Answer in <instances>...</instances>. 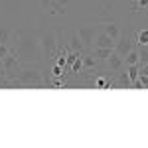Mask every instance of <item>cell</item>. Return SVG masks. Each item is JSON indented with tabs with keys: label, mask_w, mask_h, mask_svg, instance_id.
<instances>
[{
	"label": "cell",
	"mask_w": 148,
	"mask_h": 148,
	"mask_svg": "<svg viewBox=\"0 0 148 148\" xmlns=\"http://www.w3.org/2000/svg\"><path fill=\"white\" fill-rule=\"evenodd\" d=\"M95 87H99V89H111V81L107 79L105 75H101V77L95 79Z\"/></svg>",
	"instance_id": "obj_17"
},
{
	"label": "cell",
	"mask_w": 148,
	"mask_h": 148,
	"mask_svg": "<svg viewBox=\"0 0 148 148\" xmlns=\"http://www.w3.org/2000/svg\"><path fill=\"white\" fill-rule=\"evenodd\" d=\"M148 63V46H140L138 49V65H144Z\"/></svg>",
	"instance_id": "obj_14"
},
{
	"label": "cell",
	"mask_w": 148,
	"mask_h": 148,
	"mask_svg": "<svg viewBox=\"0 0 148 148\" xmlns=\"http://www.w3.org/2000/svg\"><path fill=\"white\" fill-rule=\"evenodd\" d=\"M134 10H146L148 8V0H136V4L132 6Z\"/></svg>",
	"instance_id": "obj_19"
},
{
	"label": "cell",
	"mask_w": 148,
	"mask_h": 148,
	"mask_svg": "<svg viewBox=\"0 0 148 148\" xmlns=\"http://www.w3.org/2000/svg\"><path fill=\"white\" fill-rule=\"evenodd\" d=\"M134 42H136L138 46H148V30H140L134 38Z\"/></svg>",
	"instance_id": "obj_15"
},
{
	"label": "cell",
	"mask_w": 148,
	"mask_h": 148,
	"mask_svg": "<svg viewBox=\"0 0 148 148\" xmlns=\"http://www.w3.org/2000/svg\"><path fill=\"white\" fill-rule=\"evenodd\" d=\"M53 2H57V4H61V6H65V4H67L69 0H53Z\"/></svg>",
	"instance_id": "obj_23"
},
{
	"label": "cell",
	"mask_w": 148,
	"mask_h": 148,
	"mask_svg": "<svg viewBox=\"0 0 148 148\" xmlns=\"http://www.w3.org/2000/svg\"><path fill=\"white\" fill-rule=\"evenodd\" d=\"M0 65H2V71H4L6 75H12V73L16 71V67H18V59H16V56L10 51L8 56L0 61Z\"/></svg>",
	"instance_id": "obj_5"
},
{
	"label": "cell",
	"mask_w": 148,
	"mask_h": 148,
	"mask_svg": "<svg viewBox=\"0 0 148 148\" xmlns=\"http://www.w3.org/2000/svg\"><path fill=\"white\" fill-rule=\"evenodd\" d=\"M10 36H12L10 30H0V44H8Z\"/></svg>",
	"instance_id": "obj_18"
},
{
	"label": "cell",
	"mask_w": 148,
	"mask_h": 148,
	"mask_svg": "<svg viewBox=\"0 0 148 148\" xmlns=\"http://www.w3.org/2000/svg\"><path fill=\"white\" fill-rule=\"evenodd\" d=\"M126 73H128V79L132 81V83H134V81L138 79V75H140V65H128V71H126Z\"/></svg>",
	"instance_id": "obj_13"
},
{
	"label": "cell",
	"mask_w": 148,
	"mask_h": 148,
	"mask_svg": "<svg viewBox=\"0 0 148 148\" xmlns=\"http://www.w3.org/2000/svg\"><path fill=\"white\" fill-rule=\"evenodd\" d=\"M111 87H119V89H132V81L128 79V73H119L116 83H111Z\"/></svg>",
	"instance_id": "obj_9"
},
{
	"label": "cell",
	"mask_w": 148,
	"mask_h": 148,
	"mask_svg": "<svg viewBox=\"0 0 148 148\" xmlns=\"http://www.w3.org/2000/svg\"><path fill=\"white\" fill-rule=\"evenodd\" d=\"M81 61H83V67L85 69H93L97 63H99V59L93 56H87V57H81Z\"/></svg>",
	"instance_id": "obj_16"
},
{
	"label": "cell",
	"mask_w": 148,
	"mask_h": 148,
	"mask_svg": "<svg viewBox=\"0 0 148 148\" xmlns=\"http://www.w3.org/2000/svg\"><path fill=\"white\" fill-rule=\"evenodd\" d=\"M40 47H42V53L44 56H51L53 53V49H56L57 42H56V34H51V32H47V34H42L40 38Z\"/></svg>",
	"instance_id": "obj_3"
},
{
	"label": "cell",
	"mask_w": 148,
	"mask_h": 148,
	"mask_svg": "<svg viewBox=\"0 0 148 148\" xmlns=\"http://www.w3.org/2000/svg\"><path fill=\"white\" fill-rule=\"evenodd\" d=\"M10 53V49H8V44H0V61L4 59V57Z\"/></svg>",
	"instance_id": "obj_20"
},
{
	"label": "cell",
	"mask_w": 148,
	"mask_h": 148,
	"mask_svg": "<svg viewBox=\"0 0 148 148\" xmlns=\"http://www.w3.org/2000/svg\"><path fill=\"white\" fill-rule=\"evenodd\" d=\"M95 47H109V49H113L114 40L111 36H107L105 32H97V36H95Z\"/></svg>",
	"instance_id": "obj_6"
},
{
	"label": "cell",
	"mask_w": 148,
	"mask_h": 148,
	"mask_svg": "<svg viewBox=\"0 0 148 148\" xmlns=\"http://www.w3.org/2000/svg\"><path fill=\"white\" fill-rule=\"evenodd\" d=\"M132 47H134V40H132V38H121V36H119V38L114 40V47H113V51L125 57L126 53H128V51L132 49Z\"/></svg>",
	"instance_id": "obj_4"
},
{
	"label": "cell",
	"mask_w": 148,
	"mask_h": 148,
	"mask_svg": "<svg viewBox=\"0 0 148 148\" xmlns=\"http://www.w3.org/2000/svg\"><path fill=\"white\" fill-rule=\"evenodd\" d=\"M18 79L24 85H42V75L38 69H22L18 73Z\"/></svg>",
	"instance_id": "obj_2"
},
{
	"label": "cell",
	"mask_w": 148,
	"mask_h": 148,
	"mask_svg": "<svg viewBox=\"0 0 148 148\" xmlns=\"http://www.w3.org/2000/svg\"><path fill=\"white\" fill-rule=\"evenodd\" d=\"M95 36H97V30L93 26H83V28L77 30V38H79V42H83L85 47L95 46Z\"/></svg>",
	"instance_id": "obj_1"
},
{
	"label": "cell",
	"mask_w": 148,
	"mask_h": 148,
	"mask_svg": "<svg viewBox=\"0 0 148 148\" xmlns=\"http://www.w3.org/2000/svg\"><path fill=\"white\" fill-rule=\"evenodd\" d=\"M101 32H105L107 36H111L113 40H116L119 36H121V30H119V26L114 22H105V24H101Z\"/></svg>",
	"instance_id": "obj_8"
},
{
	"label": "cell",
	"mask_w": 148,
	"mask_h": 148,
	"mask_svg": "<svg viewBox=\"0 0 148 148\" xmlns=\"http://www.w3.org/2000/svg\"><path fill=\"white\" fill-rule=\"evenodd\" d=\"M57 65H61V67H63V65H65V57H59V59H57Z\"/></svg>",
	"instance_id": "obj_22"
},
{
	"label": "cell",
	"mask_w": 148,
	"mask_h": 148,
	"mask_svg": "<svg viewBox=\"0 0 148 148\" xmlns=\"http://www.w3.org/2000/svg\"><path fill=\"white\" fill-rule=\"evenodd\" d=\"M107 65L111 67V71H121V69L125 67V57L119 56V53H111V56L107 57Z\"/></svg>",
	"instance_id": "obj_7"
},
{
	"label": "cell",
	"mask_w": 148,
	"mask_h": 148,
	"mask_svg": "<svg viewBox=\"0 0 148 148\" xmlns=\"http://www.w3.org/2000/svg\"><path fill=\"white\" fill-rule=\"evenodd\" d=\"M111 53H113V49H109V47H95V57L99 61H107V57Z\"/></svg>",
	"instance_id": "obj_11"
},
{
	"label": "cell",
	"mask_w": 148,
	"mask_h": 148,
	"mask_svg": "<svg viewBox=\"0 0 148 148\" xmlns=\"http://www.w3.org/2000/svg\"><path fill=\"white\" fill-rule=\"evenodd\" d=\"M125 63H126V65H136V63H138V49L132 47V49L126 53V56H125Z\"/></svg>",
	"instance_id": "obj_12"
},
{
	"label": "cell",
	"mask_w": 148,
	"mask_h": 148,
	"mask_svg": "<svg viewBox=\"0 0 148 148\" xmlns=\"http://www.w3.org/2000/svg\"><path fill=\"white\" fill-rule=\"evenodd\" d=\"M53 75H56V77H61V65H56V67H53Z\"/></svg>",
	"instance_id": "obj_21"
},
{
	"label": "cell",
	"mask_w": 148,
	"mask_h": 148,
	"mask_svg": "<svg viewBox=\"0 0 148 148\" xmlns=\"http://www.w3.org/2000/svg\"><path fill=\"white\" fill-rule=\"evenodd\" d=\"M47 6H49V12L51 14H56V16H61V14H65V6H61V4H57V2H53V0H44Z\"/></svg>",
	"instance_id": "obj_10"
}]
</instances>
